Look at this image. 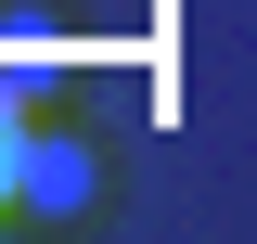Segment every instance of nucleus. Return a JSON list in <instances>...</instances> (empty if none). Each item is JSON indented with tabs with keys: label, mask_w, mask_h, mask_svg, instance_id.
Instances as JSON below:
<instances>
[{
	"label": "nucleus",
	"mask_w": 257,
	"mask_h": 244,
	"mask_svg": "<svg viewBox=\"0 0 257 244\" xmlns=\"http://www.w3.org/2000/svg\"><path fill=\"white\" fill-rule=\"evenodd\" d=\"M13 167H26V103H13V77H0V218H13Z\"/></svg>",
	"instance_id": "2"
},
{
	"label": "nucleus",
	"mask_w": 257,
	"mask_h": 244,
	"mask_svg": "<svg viewBox=\"0 0 257 244\" xmlns=\"http://www.w3.org/2000/svg\"><path fill=\"white\" fill-rule=\"evenodd\" d=\"M13 206H26V218H77V206H103V129H77V116H26Z\"/></svg>",
	"instance_id": "1"
}]
</instances>
